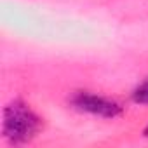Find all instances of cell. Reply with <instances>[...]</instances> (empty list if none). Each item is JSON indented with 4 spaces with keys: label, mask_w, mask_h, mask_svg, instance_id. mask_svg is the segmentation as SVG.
Listing matches in <instances>:
<instances>
[{
    "label": "cell",
    "mask_w": 148,
    "mask_h": 148,
    "mask_svg": "<svg viewBox=\"0 0 148 148\" xmlns=\"http://www.w3.org/2000/svg\"><path fill=\"white\" fill-rule=\"evenodd\" d=\"M145 136L148 138V125H146V129H145Z\"/></svg>",
    "instance_id": "cell-4"
},
{
    "label": "cell",
    "mask_w": 148,
    "mask_h": 148,
    "mask_svg": "<svg viewBox=\"0 0 148 148\" xmlns=\"http://www.w3.org/2000/svg\"><path fill=\"white\" fill-rule=\"evenodd\" d=\"M132 101L138 105H148V79L143 80L132 92Z\"/></svg>",
    "instance_id": "cell-3"
},
{
    "label": "cell",
    "mask_w": 148,
    "mask_h": 148,
    "mask_svg": "<svg viewBox=\"0 0 148 148\" xmlns=\"http://www.w3.org/2000/svg\"><path fill=\"white\" fill-rule=\"evenodd\" d=\"M40 127L38 117L21 101H14L4 110V136L11 143H25Z\"/></svg>",
    "instance_id": "cell-1"
},
{
    "label": "cell",
    "mask_w": 148,
    "mask_h": 148,
    "mask_svg": "<svg viewBox=\"0 0 148 148\" xmlns=\"http://www.w3.org/2000/svg\"><path fill=\"white\" fill-rule=\"evenodd\" d=\"M71 103L80 112L105 117V119H115L122 113V106L117 101L99 94H92V92H77L73 96Z\"/></svg>",
    "instance_id": "cell-2"
}]
</instances>
